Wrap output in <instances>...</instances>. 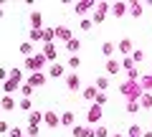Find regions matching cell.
I'll use <instances>...</instances> for the list:
<instances>
[{
	"mask_svg": "<svg viewBox=\"0 0 152 137\" xmlns=\"http://www.w3.org/2000/svg\"><path fill=\"white\" fill-rule=\"evenodd\" d=\"M107 8H109V5H107V3H102V5H99V8H96V13H94V21H102V18H104V15H107Z\"/></svg>",
	"mask_w": 152,
	"mask_h": 137,
	"instance_id": "obj_1",
	"label": "cell"
},
{
	"mask_svg": "<svg viewBox=\"0 0 152 137\" xmlns=\"http://www.w3.org/2000/svg\"><path fill=\"white\" fill-rule=\"evenodd\" d=\"M117 48H119L122 53H129V51H132V41H129V38H124V41H119V46H117Z\"/></svg>",
	"mask_w": 152,
	"mask_h": 137,
	"instance_id": "obj_2",
	"label": "cell"
},
{
	"mask_svg": "<svg viewBox=\"0 0 152 137\" xmlns=\"http://www.w3.org/2000/svg\"><path fill=\"white\" fill-rule=\"evenodd\" d=\"M56 36H58V38H64V41H71V33H69V28H56Z\"/></svg>",
	"mask_w": 152,
	"mask_h": 137,
	"instance_id": "obj_3",
	"label": "cell"
},
{
	"mask_svg": "<svg viewBox=\"0 0 152 137\" xmlns=\"http://www.w3.org/2000/svg\"><path fill=\"white\" fill-rule=\"evenodd\" d=\"M43 56H46V59H56V48H53V46H43Z\"/></svg>",
	"mask_w": 152,
	"mask_h": 137,
	"instance_id": "obj_4",
	"label": "cell"
},
{
	"mask_svg": "<svg viewBox=\"0 0 152 137\" xmlns=\"http://www.w3.org/2000/svg\"><path fill=\"white\" fill-rule=\"evenodd\" d=\"M102 53L104 56H112L114 53V43H109V41H107V43H102Z\"/></svg>",
	"mask_w": 152,
	"mask_h": 137,
	"instance_id": "obj_5",
	"label": "cell"
},
{
	"mask_svg": "<svg viewBox=\"0 0 152 137\" xmlns=\"http://www.w3.org/2000/svg\"><path fill=\"white\" fill-rule=\"evenodd\" d=\"M107 71H109V74H119L122 69H119V64H117V61H109V64H107Z\"/></svg>",
	"mask_w": 152,
	"mask_h": 137,
	"instance_id": "obj_6",
	"label": "cell"
},
{
	"mask_svg": "<svg viewBox=\"0 0 152 137\" xmlns=\"http://www.w3.org/2000/svg\"><path fill=\"white\" fill-rule=\"evenodd\" d=\"M46 79H43V74H33L31 76V86H38V84H43Z\"/></svg>",
	"mask_w": 152,
	"mask_h": 137,
	"instance_id": "obj_7",
	"label": "cell"
},
{
	"mask_svg": "<svg viewBox=\"0 0 152 137\" xmlns=\"http://www.w3.org/2000/svg\"><path fill=\"white\" fill-rule=\"evenodd\" d=\"M129 137H142V127L140 125H132L129 127Z\"/></svg>",
	"mask_w": 152,
	"mask_h": 137,
	"instance_id": "obj_8",
	"label": "cell"
},
{
	"mask_svg": "<svg viewBox=\"0 0 152 137\" xmlns=\"http://www.w3.org/2000/svg\"><path fill=\"white\" fill-rule=\"evenodd\" d=\"M127 13V5L124 3H117V5H114V15H124Z\"/></svg>",
	"mask_w": 152,
	"mask_h": 137,
	"instance_id": "obj_9",
	"label": "cell"
},
{
	"mask_svg": "<svg viewBox=\"0 0 152 137\" xmlns=\"http://www.w3.org/2000/svg\"><path fill=\"white\" fill-rule=\"evenodd\" d=\"M61 74H64V66H61V64H53V66H51V76H61Z\"/></svg>",
	"mask_w": 152,
	"mask_h": 137,
	"instance_id": "obj_10",
	"label": "cell"
},
{
	"mask_svg": "<svg viewBox=\"0 0 152 137\" xmlns=\"http://www.w3.org/2000/svg\"><path fill=\"white\" fill-rule=\"evenodd\" d=\"M99 114H102V112H99V107L94 104V107H91V112H89V119H91V122H96V119H99Z\"/></svg>",
	"mask_w": 152,
	"mask_h": 137,
	"instance_id": "obj_11",
	"label": "cell"
},
{
	"mask_svg": "<svg viewBox=\"0 0 152 137\" xmlns=\"http://www.w3.org/2000/svg\"><path fill=\"white\" fill-rule=\"evenodd\" d=\"M107 86H109V79L107 76H99L96 79V89H107Z\"/></svg>",
	"mask_w": 152,
	"mask_h": 137,
	"instance_id": "obj_12",
	"label": "cell"
},
{
	"mask_svg": "<svg viewBox=\"0 0 152 137\" xmlns=\"http://www.w3.org/2000/svg\"><path fill=\"white\" fill-rule=\"evenodd\" d=\"M89 5H91V3H79V5H76V13H79V15H84V13L89 10Z\"/></svg>",
	"mask_w": 152,
	"mask_h": 137,
	"instance_id": "obj_13",
	"label": "cell"
},
{
	"mask_svg": "<svg viewBox=\"0 0 152 137\" xmlns=\"http://www.w3.org/2000/svg\"><path fill=\"white\" fill-rule=\"evenodd\" d=\"M140 104L142 107H150L152 104V97H150V94H142V97H140Z\"/></svg>",
	"mask_w": 152,
	"mask_h": 137,
	"instance_id": "obj_14",
	"label": "cell"
},
{
	"mask_svg": "<svg viewBox=\"0 0 152 137\" xmlns=\"http://www.w3.org/2000/svg\"><path fill=\"white\" fill-rule=\"evenodd\" d=\"M71 122H74V114H71V112L61 114V125H71Z\"/></svg>",
	"mask_w": 152,
	"mask_h": 137,
	"instance_id": "obj_15",
	"label": "cell"
},
{
	"mask_svg": "<svg viewBox=\"0 0 152 137\" xmlns=\"http://www.w3.org/2000/svg\"><path fill=\"white\" fill-rule=\"evenodd\" d=\"M0 107H3V109H13V99H10V97H5L3 102H0Z\"/></svg>",
	"mask_w": 152,
	"mask_h": 137,
	"instance_id": "obj_16",
	"label": "cell"
},
{
	"mask_svg": "<svg viewBox=\"0 0 152 137\" xmlns=\"http://www.w3.org/2000/svg\"><path fill=\"white\" fill-rule=\"evenodd\" d=\"M109 132H107V127H96V130H94V137H107Z\"/></svg>",
	"mask_w": 152,
	"mask_h": 137,
	"instance_id": "obj_17",
	"label": "cell"
},
{
	"mask_svg": "<svg viewBox=\"0 0 152 137\" xmlns=\"http://www.w3.org/2000/svg\"><path fill=\"white\" fill-rule=\"evenodd\" d=\"M31 38H33V41L43 38V31H38V28H33V31H31Z\"/></svg>",
	"mask_w": 152,
	"mask_h": 137,
	"instance_id": "obj_18",
	"label": "cell"
},
{
	"mask_svg": "<svg viewBox=\"0 0 152 137\" xmlns=\"http://www.w3.org/2000/svg\"><path fill=\"white\" fill-rule=\"evenodd\" d=\"M122 66H124L127 71H132V69H134V61H132V59H124V61H122Z\"/></svg>",
	"mask_w": 152,
	"mask_h": 137,
	"instance_id": "obj_19",
	"label": "cell"
},
{
	"mask_svg": "<svg viewBox=\"0 0 152 137\" xmlns=\"http://www.w3.org/2000/svg\"><path fill=\"white\" fill-rule=\"evenodd\" d=\"M20 51H23L26 56H31V53H33V46H31V43H23V46H20Z\"/></svg>",
	"mask_w": 152,
	"mask_h": 137,
	"instance_id": "obj_20",
	"label": "cell"
},
{
	"mask_svg": "<svg viewBox=\"0 0 152 137\" xmlns=\"http://www.w3.org/2000/svg\"><path fill=\"white\" fill-rule=\"evenodd\" d=\"M99 104H107V94H104V92L96 94V107H99Z\"/></svg>",
	"mask_w": 152,
	"mask_h": 137,
	"instance_id": "obj_21",
	"label": "cell"
},
{
	"mask_svg": "<svg viewBox=\"0 0 152 137\" xmlns=\"http://www.w3.org/2000/svg\"><path fill=\"white\" fill-rule=\"evenodd\" d=\"M46 122H48V125H58V119H56V114H51V112L46 114Z\"/></svg>",
	"mask_w": 152,
	"mask_h": 137,
	"instance_id": "obj_22",
	"label": "cell"
},
{
	"mask_svg": "<svg viewBox=\"0 0 152 137\" xmlns=\"http://www.w3.org/2000/svg\"><path fill=\"white\" fill-rule=\"evenodd\" d=\"M69 51H79V41H76V38L69 41Z\"/></svg>",
	"mask_w": 152,
	"mask_h": 137,
	"instance_id": "obj_23",
	"label": "cell"
},
{
	"mask_svg": "<svg viewBox=\"0 0 152 137\" xmlns=\"http://www.w3.org/2000/svg\"><path fill=\"white\" fill-rule=\"evenodd\" d=\"M69 86H71V89H79V79H76V76H69Z\"/></svg>",
	"mask_w": 152,
	"mask_h": 137,
	"instance_id": "obj_24",
	"label": "cell"
},
{
	"mask_svg": "<svg viewBox=\"0 0 152 137\" xmlns=\"http://www.w3.org/2000/svg\"><path fill=\"white\" fill-rule=\"evenodd\" d=\"M69 66H71V69H79V66H81V61H79V59H76V56H74V59L69 61Z\"/></svg>",
	"mask_w": 152,
	"mask_h": 137,
	"instance_id": "obj_25",
	"label": "cell"
},
{
	"mask_svg": "<svg viewBox=\"0 0 152 137\" xmlns=\"http://www.w3.org/2000/svg\"><path fill=\"white\" fill-rule=\"evenodd\" d=\"M31 21H33V26H38V23H41V15H38V13H33V15H31Z\"/></svg>",
	"mask_w": 152,
	"mask_h": 137,
	"instance_id": "obj_26",
	"label": "cell"
},
{
	"mask_svg": "<svg viewBox=\"0 0 152 137\" xmlns=\"http://www.w3.org/2000/svg\"><path fill=\"white\" fill-rule=\"evenodd\" d=\"M142 59H145V53H142V51H134V59L132 61H142Z\"/></svg>",
	"mask_w": 152,
	"mask_h": 137,
	"instance_id": "obj_27",
	"label": "cell"
},
{
	"mask_svg": "<svg viewBox=\"0 0 152 137\" xmlns=\"http://www.w3.org/2000/svg\"><path fill=\"white\" fill-rule=\"evenodd\" d=\"M127 112H132V114H134V112H140V109H137V102H129V109H127Z\"/></svg>",
	"mask_w": 152,
	"mask_h": 137,
	"instance_id": "obj_28",
	"label": "cell"
},
{
	"mask_svg": "<svg viewBox=\"0 0 152 137\" xmlns=\"http://www.w3.org/2000/svg\"><path fill=\"white\" fill-rule=\"evenodd\" d=\"M10 137H23V132H20V130H13V132H10Z\"/></svg>",
	"mask_w": 152,
	"mask_h": 137,
	"instance_id": "obj_29",
	"label": "cell"
},
{
	"mask_svg": "<svg viewBox=\"0 0 152 137\" xmlns=\"http://www.w3.org/2000/svg\"><path fill=\"white\" fill-rule=\"evenodd\" d=\"M3 132H8V125H5V122H0V135H3Z\"/></svg>",
	"mask_w": 152,
	"mask_h": 137,
	"instance_id": "obj_30",
	"label": "cell"
},
{
	"mask_svg": "<svg viewBox=\"0 0 152 137\" xmlns=\"http://www.w3.org/2000/svg\"><path fill=\"white\" fill-rule=\"evenodd\" d=\"M142 137H152V132H145V135H142Z\"/></svg>",
	"mask_w": 152,
	"mask_h": 137,
	"instance_id": "obj_31",
	"label": "cell"
},
{
	"mask_svg": "<svg viewBox=\"0 0 152 137\" xmlns=\"http://www.w3.org/2000/svg\"><path fill=\"white\" fill-rule=\"evenodd\" d=\"M114 137H124V135H114Z\"/></svg>",
	"mask_w": 152,
	"mask_h": 137,
	"instance_id": "obj_32",
	"label": "cell"
},
{
	"mask_svg": "<svg viewBox=\"0 0 152 137\" xmlns=\"http://www.w3.org/2000/svg\"><path fill=\"white\" fill-rule=\"evenodd\" d=\"M0 15H3V10H0Z\"/></svg>",
	"mask_w": 152,
	"mask_h": 137,
	"instance_id": "obj_33",
	"label": "cell"
}]
</instances>
